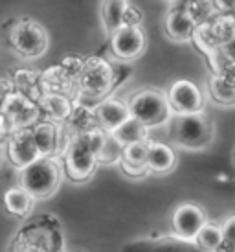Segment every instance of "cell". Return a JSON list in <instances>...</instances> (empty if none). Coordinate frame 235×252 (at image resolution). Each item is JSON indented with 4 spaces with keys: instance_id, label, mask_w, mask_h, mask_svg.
Segmentation results:
<instances>
[{
    "instance_id": "6da1fadb",
    "label": "cell",
    "mask_w": 235,
    "mask_h": 252,
    "mask_svg": "<svg viewBox=\"0 0 235 252\" xmlns=\"http://www.w3.org/2000/svg\"><path fill=\"white\" fill-rule=\"evenodd\" d=\"M105 138L107 131H103L101 127H92L68 142L62 153V164H64V175L70 181L85 182L92 177L99 164L97 155L103 147Z\"/></svg>"
},
{
    "instance_id": "7a4b0ae2",
    "label": "cell",
    "mask_w": 235,
    "mask_h": 252,
    "mask_svg": "<svg viewBox=\"0 0 235 252\" xmlns=\"http://www.w3.org/2000/svg\"><path fill=\"white\" fill-rule=\"evenodd\" d=\"M13 243L35 252H64L61 221L52 214L31 217L19 228Z\"/></svg>"
},
{
    "instance_id": "3957f363",
    "label": "cell",
    "mask_w": 235,
    "mask_h": 252,
    "mask_svg": "<svg viewBox=\"0 0 235 252\" xmlns=\"http://www.w3.org/2000/svg\"><path fill=\"white\" fill-rule=\"evenodd\" d=\"M118 87L116 79V64L101 59V57H92L83 61V66L77 76V92H79V105L87 107L88 99H94L96 105H99L105 96H109Z\"/></svg>"
},
{
    "instance_id": "277c9868",
    "label": "cell",
    "mask_w": 235,
    "mask_h": 252,
    "mask_svg": "<svg viewBox=\"0 0 235 252\" xmlns=\"http://www.w3.org/2000/svg\"><path fill=\"white\" fill-rule=\"evenodd\" d=\"M64 164L57 157H42L19 173V186L24 188L35 201L48 199L61 186Z\"/></svg>"
},
{
    "instance_id": "5b68a950",
    "label": "cell",
    "mask_w": 235,
    "mask_h": 252,
    "mask_svg": "<svg viewBox=\"0 0 235 252\" xmlns=\"http://www.w3.org/2000/svg\"><path fill=\"white\" fill-rule=\"evenodd\" d=\"M169 138L184 149H204L213 140V122L206 112L173 114L169 120Z\"/></svg>"
},
{
    "instance_id": "8992f818",
    "label": "cell",
    "mask_w": 235,
    "mask_h": 252,
    "mask_svg": "<svg viewBox=\"0 0 235 252\" xmlns=\"http://www.w3.org/2000/svg\"><path fill=\"white\" fill-rule=\"evenodd\" d=\"M129 109L132 118L142 122L146 127H158L173 118V109L167 92L158 89H142L129 98Z\"/></svg>"
},
{
    "instance_id": "52a82bcc",
    "label": "cell",
    "mask_w": 235,
    "mask_h": 252,
    "mask_svg": "<svg viewBox=\"0 0 235 252\" xmlns=\"http://www.w3.org/2000/svg\"><path fill=\"white\" fill-rule=\"evenodd\" d=\"M41 116V107H37L24 92H4V103H2V133L4 138H9L21 129H29L37 126Z\"/></svg>"
},
{
    "instance_id": "ba28073f",
    "label": "cell",
    "mask_w": 235,
    "mask_h": 252,
    "mask_svg": "<svg viewBox=\"0 0 235 252\" xmlns=\"http://www.w3.org/2000/svg\"><path fill=\"white\" fill-rule=\"evenodd\" d=\"M7 42L19 56L37 59L48 50V32L33 19H21L7 33Z\"/></svg>"
},
{
    "instance_id": "9c48e42d",
    "label": "cell",
    "mask_w": 235,
    "mask_h": 252,
    "mask_svg": "<svg viewBox=\"0 0 235 252\" xmlns=\"http://www.w3.org/2000/svg\"><path fill=\"white\" fill-rule=\"evenodd\" d=\"M6 149L11 164L19 171H22L24 168H28L29 164L42 158V153L39 146H37L31 127L29 129H21L17 133L9 134V138L6 140Z\"/></svg>"
},
{
    "instance_id": "30bf717a",
    "label": "cell",
    "mask_w": 235,
    "mask_h": 252,
    "mask_svg": "<svg viewBox=\"0 0 235 252\" xmlns=\"http://www.w3.org/2000/svg\"><path fill=\"white\" fill-rule=\"evenodd\" d=\"M167 98L173 109V114H197L204 112V94L199 85L189 79H176L169 91Z\"/></svg>"
},
{
    "instance_id": "8fae6325",
    "label": "cell",
    "mask_w": 235,
    "mask_h": 252,
    "mask_svg": "<svg viewBox=\"0 0 235 252\" xmlns=\"http://www.w3.org/2000/svg\"><path fill=\"white\" fill-rule=\"evenodd\" d=\"M207 223L206 214L199 204L195 203H182L171 214V228L173 234L182 239L195 241L199 232Z\"/></svg>"
},
{
    "instance_id": "7c38bea8",
    "label": "cell",
    "mask_w": 235,
    "mask_h": 252,
    "mask_svg": "<svg viewBox=\"0 0 235 252\" xmlns=\"http://www.w3.org/2000/svg\"><path fill=\"white\" fill-rule=\"evenodd\" d=\"M121 252H204L195 241L182 239L178 236L162 238H142L129 241L121 247Z\"/></svg>"
},
{
    "instance_id": "4fadbf2b",
    "label": "cell",
    "mask_w": 235,
    "mask_h": 252,
    "mask_svg": "<svg viewBox=\"0 0 235 252\" xmlns=\"http://www.w3.org/2000/svg\"><path fill=\"white\" fill-rule=\"evenodd\" d=\"M111 48L119 61H132L146 48V35L140 26H123L111 37Z\"/></svg>"
},
{
    "instance_id": "5bb4252c",
    "label": "cell",
    "mask_w": 235,
    "mask_h": 252,
    "mask_svg": "<svg viewBox=\"0 0 235 252\" xmlns=\"http://www.w3.org/2000/svg\"><path fill=\"white\" fill-rule=\"evenodd\" d=\"M94 118L97 127H101L107 133H114L127 120L132 118V114L129 103L116 98H107L99 105L94 107Z\"/></svg>"
},
{
    "instance_id": "9a60e30c",
    "label": "cell",
    "mask_w": 235,
    "mask_h": 252,
    "mask_svg": "<svg viewBox=\"0 0 235 252\" xmlns=\"http://www.w3.org/2000/svg\"><path fill=\"white\" fill-rule=\"evenodd\" d=\"M35 134L37 146L41 149L42 157H57L64 153V142H62L61 127L54 122H39L37 126L31 127Z\"/></svg>"
},
{
    "instance_id": "2e32d148",
    "label": "cell",
    "mask_w": 235,
    "mask_h": 252,
    "mask_svg": "<svg viewBox=\"0 0 235 252\" xmlns=\"http://www.w3.org/2000/svg\"><path fill=\"white\" fill-rule=\"evenodd\" d=\"M149 142L132 144L123 149V157L119 162V168L127 177H144L151 173L147 168V153H149Z\"/></svg>"
},
{
    "instance_id": "e0dca14e",
    "label": "cell",
    "mask_w": 235,
    "mask_h": 252,
    "mask_svg": "<svg viewBox=\"0 0 235 252\" xmlns=\"http://www.w3.org/2000/svg\"><path fill=\"white\" fill-rule=\"evenodd\" d=\"M166 32L173 41H189L197 33V19L184 9H175L167 15Z\"/></svg>"
},
{
    "instance_id": "ac0fdd59",
    "label": "cell",
    "mask_w": 235,
    "mask_h": 252,
    "mask_svg": "<svg viewBox=\"0 0 235 252\" xmlns=\"http://www.w3.org/2000/svg\"><path fill=\"white\" fill-rule=\"evenodd\" d=\"M39 107H41V112H44V116H48V122H54V124L68 122L74 109H76L66 96L48 94V92H44V96L39 101Z\"/></svg>"
},
{
    "instance_id": "d6986e66",
    "label": "cell",
    "mask_w": 235,
    "mask_h": 252,
    "mask_svg": "<svg viewBox=\"0 0 235 252\" xmlns=\"http://www.w3.org/2000/svg\"><path fill=\"white\" fill-rule=\"evenodd\" d=\"M176 166V153L173 147L162 144V142H149V153H147V168L151 173H169Z\"/></svg>"
},
{
    "instance_id": "ffe728a7",
    "label": "cell",
    "mask_w": 235,
    "mask_h": 252,
    "mask_svg": "<svg viewBox=\"0 0 235 252\" xmlns=\"http://www.w3.org/2000/svg\"><path fill=\"white\" fill-rule=\"evenodd\" d=\"M127 0H103L101 4V22H103L105 33L112 37L119 28L125 26V13L129 9Z\"/></svg>"
},
{
    "instance_id": "44dd1931",
    "label": "cell",
    "mask_w": 235,
    "mask_h": 252,
    "mask_svg": "<svg viewBox=\"0 0 235 252\" xmlns=\"http://www.w3.org/2000/svg\"><path fill=\"white\" fill-rule=\"evenodd\" d=\"M33 204L35 199L21 186L9 188L4 195V206L15 217H28L33 210Z\"/></svg>"
},
{
    "instance_id": "7402d4cb",
    "label": "cell",
    "mask_w": 235,
    "mask_h": 252,
    "mask_svg": "<svg viewBox=\"0 0 235 252\" xmlns=\"http://www.w3.org/2000/svg\"><path fill=\"white\" fill-rule=\"evenodd\" d=\"M111 134L121 146L127 147V146H132V144H140V142L149 140V127H146L136 118H131Z\"/></svg>"
},
{
    "instance_id": "603a6c76",
    "label": "cell",
    "mask_w": 235,
    "mask_h": 252,
    "mask_svg": "<svg viewBox=\"0 0 235 252\" xmlns=\"http://www.w3.org/2000/svg\"><path fill=\"white\" fill-rule=\"evenodd\" d=\"M224 241V232H222V224H215L207 221L204 228L199 232V236L195 239V243L201 247L204 252H217L219 247Z\"/></svg>"
},
{
    "instance_id": "cb8c5ba5",
    "label": "cell",
    "mask_w": 235,
    "mask_h": 252,
    "mask_svg": "<svg viewBox=\"0 0 235 252\" xmlns=\"http://www.w3.org/2000/svg\"><path fill=\"white\" fill-rule=\"evenodd\" d=\"M209 92L211 98L221 105H235V85L224 76L217 74L209 79Z\"/></svg>"
},
{
    "instance_id": "d4e9b609",
    "label": "cell",
    "mask_w": 235,
    "mask_h": 252,
    "mask_svg": "<svg viewBox=\"0 0 235 252\" xmlns=\"http://www.w3.org/2000/svg\"><path fill=\"white\" fill-rule=\"evenodd\" d=\"M123 149L125 147L111 133H107L103 147H101V151L97 155V160H99V164H116V162L119 164L121 157H123Z\"/></svg>"
},
{
    "instance_id": "484cf974",
    "label": "cell",
    "mask_w": 235,
    "mask_h": 252,
    "mask_svg": "<svg viewBox=\"0 0 235 252\" xmlns=\"http://www.w3.org/2000/svg\"><path fill=\"white\" fill-rule=\"evenodd\" d=\"M222 232H224V245L235 251V216H230L224 223H222Z\"/></svg>"
},
{
    "instance_id": "4316f807",
    "label": "cell",
    "mask_w": 235,
    "mask_h": 252,
    "mask_svg": "<svg viewBox=\"0 0 235 252\" xmlns=\"http://www.w3.org/2000/svg\"><path fill=\"white\" fill-rule=\"evenodd\" d=\"M144 19V15L136 6H129L125 13V26H140V22Z\"/></svg>"
},
{
    "instance_id": "83f0119b",
    "label": "cell",
    "mask_w": 235,
    "mask_h": 252,
    "mask_svg": "<svg viewBox=\"0 0 235 252\" xmlns=\"http://www.w3.org/2000/svg\"><path fill=\"white\" fill-rule=\"evenodd\" d=\"M11 252H35V251H29V249H24V247H19L11 243Z\"/></svg>"
}]
</instances>
